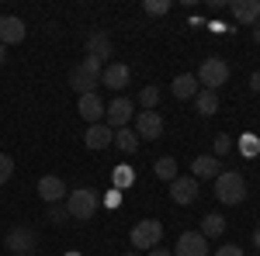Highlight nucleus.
Masks as SVG:
<instances>
[{
	"label": "nucleus",
	"mask_w": 260,
	"mask_h": 256,
	"mask_svg": "<svg viewBox=\"0 0 260 256\" xmlns=\"http://www.w3.org/2000/svg\"><path fill=\"white\" fill-rule=\"evenodd\" d=\"M101 73H104V62L83 56V62L70 73V87H73L80 97H83V94H94V87L101 83Z\"/></svg>",
	"instance_id": "obj_1"
},
{
	"label": "nucleus",
	"mask_w": 260,
	"mask_h": 256,
	"mask_svg": "<svg viewBox=\"0 0 260 256\" xmlns=\"http://www.w3.org/2000/svg\"><path fill=\"white\" fill-rule=\"evenodd\" d=\"M66 208H70V218L87 222V218H94V211L101 208V194L94 187H77V191H70V197H66Z\"/></svg>",
	"instance_id": "obj_2"
},
{
	"label": "nucleus",
	"mask_w": 260,
	"mask_h": 256,
	"mask_svg": "<svg viewBox=\"0 0 260 256\" xmlns=\"http://www.w3.org/2000/svg\"><path fill=\"white\" fill-rule=\"evenodd\" d=\"M215 197H219L222 204H243V197H246V180L243 173L236 170H225L215 177Z\"/></svg>",
	"instance_id": "obj_3"
},
{
	"label": "nucleus",
	"mask_w": 260,
	"mask_h": 256,
	"mask_svg": "<svg viewBox=\"0 0 260 256\" xmlns=\"http://www.w3.org/2000/svg\"><path fill=\"white\" fill-rule=\"evenodd\" d=\"M35 246H39V236H35L28 225H14V229L4 236V249L14 253V256H31Z\"/></svg>",
	"instance_id": "obj_4"
},
{
	"label": "nucleus",
	"mask_w": 260,
	"mask_h": 256,
	"mask_svg": "<svg viewBox=\"0 0 260 256\" xmlns=\"http://www.w3.org/2000/svg\"><path fill=\"white\" fill-rule=\"evenodd\" d=\"M229 80V66H225V59H219V56H208V59L198 66V83H205V90H215L219 94V87Z\"/></svg>",
	"instance_id": "obj_5"
},
{
	"label": "nucleus",
	"mask_w": 260,
	"mask_h": 256,
	"mask_svg": "<svg viewBox=\"0 0 260 256\" xmlns=\"http://www.w3.org/2000/svg\"><path fill=\"white\" fill-rule=\"evenodd\" d=\"M163 239V222H156V218H142L139 225L132 229V246H136V253L139 249H156Z\"/></svg>",
	"instance_id": "obj_6"
},
{
	"label": "nucleus",
	"mask_w": 260,
	"mask_h": 256,
	"mask_svg": "<svg viewBox=\"0 0 260 256\" xmlns=\"http://www.w3.org/2000/svg\"><path fill=\"white\" fill-rule=\"evenodd\" d=\"M132 100L128 97H115L108 107H104V125L111 128V132H118V128H128V121H132Z\"/></svg>",
	"instance_id": "obj_7"
},
{
	"label": "nucleus",
	"mask_w": 260,
	"mask_h": 256,
	"mask_svg": "<svg viewBox=\"0 0 260 256\" xmlns=\"http://www.w3.org/2000/svg\"><path fill=\"white\" fill-rule=\"evenodd\" d=\"M24 35H28V28L21 18L0 14V45H18V42H24Z\"/></svg>",
	"instance_id": "obj_8"
},
{
	"label": "nucleus",
	"mask_w": 260,
	"mask_h": 256,
	"mask_svg": "<svg viewBox=\"0 0 260 256\" xmlns=\"http://www.w3.org/2000/svg\"><path fill=\"white\" fill-rule=\"evenodd\" d=\"M39 197L45 201V204H62L66 197H70V191H66V184H62V177H42L39 180Z\"/></svg>",
	"instance_id": "obj_9"
},
{
	"label": "nucleus",
	"mask_w": 260,
	"mask_h": 256,
	"mask_svg": "<svg viewBox=\"0 0 260 256\" xmlns=\"http://www.w3.org/2000/svg\"><path fill=\"white\" fill-rule=\"evenodd\" d=\"M136 135L146 138V142H156L163 135V118L156 111H139V121H136Z\"/></svg>",
	"instance_id": "obj_10"
},
{
	"label": "nucleus",
	"mask_w": 260,
	"mask_h": 256,
	"mask_svg": "<svg viewBox=\"0 0 260 256\" xmlns=\"http://www.w3.org/2000/svg\"><path fill=\"white\" fill-rule=\"evenodd\" d=\"M177 256H208V239L201 232H184L177 239Z\"/></svg>",
	"instance_id": "obj_11"
},
{
	"label": "nucleus",
	"mask_w": 260,
	"mask_h": 256,
	"mask_svg": "<svg viewBox=\"0 0 260 256\" xmlns=\"http://www.w3.org/2000/svg\"><path fill=\"white\" fill-rule=\"evenodd\" d=\"M170 197H174L177 204H194V197H198V180L194 177L170 180Z\"/></svg>",
	"instance_id": "obj_12"
},
{
	"label": "nucleus",
	"mask_w": 260,
	"mask_h": 256,
	"mask_svg": "<svg viewBox=\"0 0 260 256\" xmlns=\"http://www.w3.org/2000/svg\"><path fill=\"white\" fill-rule=\"evenodd\" d=\"M128 77H132V69L125 62H108L104 73H101V83L111 87V90H121V87H128Z\"/></svg>",
	"instance_id": "obj_13"
},
{
	"label": "nucleus",
	"mask_w": 260,
	"mask_h": 256,
	"mask_svg": "<svg viewBox=\"0 0 260 256\" xmlns=\"http://www.w3.org/2000/svg\"><path fill=\"white\" fill-rule=\"evenodd\" d=\"M104 107H108V104H104L98 94H83V97L77 100V111H80V118H83V121H90V125H98V121L104 118Z\"/></svg>",
	"instance_id": "obj_14"
},
{
	"label": "nucleus",
	"mask_w": 260,
	"mask_h": 256,
	"mask_svg": "<svg viewBox=\"0 0 260 256\" xmlns=\"http://www.w3.org/2000/svg\"><path fill=\"white\" fill-rule=\"evenodd\" d=\"M111 142H115V132H111V128H108L104 121L90 125V128L83 132V145H87V149H108Z\"/></svg>",
	"instance_id": "obj_15"
},
{
	"label": "nucleus",
	"mask_w": 260,
	"mask_h": 256,
	"mask_svg": "<svg viewBox=\"0 0 260 256\" xmlns=\"http://www.w3.org/2000/svg\"><path fill=\"white\" fill-rule=\"evenodd\" d=\"M229 11L240 24H260V0H233Z\"/></svg>",
	"instance_id": "obj_16"
},
{
	"label": "nucleus",
	"mask_w": 260,
	"mask_h": 256,
	"mask_svg": "<svg viewBox=\"0 0 260 256\" xmlns=\"http://www.w3.org/2000/svg\"><path fill=\"white\" fill-rule=\"evenodd\" d=\"M219 166L222 163L215 156H194V163H191V177L194 180H215L222 173Z\"/></svg>",
	"instance_id": "obj_17"
},
{
	"label": "nucleus",
	"mask_w": 260,
	"mask_h": 256,
	"mask_svg": "<svg viewBox=\"0 0 260 256\" xmlns=\"http://www.w3.org/2000/svg\"><path fill=\"white\" fill-rule=\"evenodd\" d=\"M87 56L90 59H111V39L104 35V31H90L87 35Z\"/></svg>",
	"instance_id": "obj_18"
},
{
	"label": "nucleus",
	"mask_w": 260,
	"mask_h": 256,
	"mask_svg": "<svg viewBox=\"0 0 260 256\" xmlns=\"http://www.w3.org/2000/svg\"><path fill=\"white\" fill-rule=\"evenodd\" d=\"M170 90H174V97L187 100V97H194V94H198V83H194V77H191V73H180V77H174Z\"/></svg>",
	"instance_id": "obj_19"
},
{
	"label": "nucleus",
	"mask_w": 260,
	"mask_h": 256,
	"mask_svg": "<svg viewBox=\"0 0 260 256\" xmlns=\"http://www.w3.org/2000/svg\"><path fill=\"white\" fill-rule=\"evenodd\" d=\"M194 107H198V115L212 118V115L219 111V94H215V90H198V94H194Z\"/></svg>",
	"instance_id": "obj_20"
},
{
	"label": "nucleus",
	"mask_w": 260,
	"mask_h": 256,
	"mask_svg": "<svg viewBox=\"0 0 260 256\" xmlns=\"http://www.w3.org/2000/svg\"><path fill=\"white\" fill-rule=\"evenodd\" d=\"M225 232V218L222 215H205L201 218V236L205 239H219Z\"/></svg>",
	"instance_id": "obj_21"
},
{
	"label": "nucleus",
	"mask_w": 260,
	"mask_h": 256,
	"mask_svg": "<svg viewBox=\"0 0 260 256\" xmlns=\"http://www.w3.org/2000/svg\"><path fill=\"white\" fill-rule=\"evenodd\" d=\"M115 145H118L121 153H136V149H139L136 128H118V132H115Z\"/></svg>",
	"instance_id": "obj_22"
},
{
	"label": "nucleus",
	"mask_w": 260,
	"mask_h": 256,
	"mask_svg": "<svg viewBox=\"0 0 260 256\" xmlns=\"http://www.w3.org/2000/svg\"><path fill=\"white\" fill-rule=\"evenodd\" d=\"M153 173H156L160 180H177V159L160 156V159H156V166H153Z\"/></svg>",
	"instance_id": "obj_23"
},
{
	"label": "nucleus",
	"mask_w": 260,
	"mask_h": 256,
	"mask_svg": "<svg viewBox=\"0 0 260 256\" xmlns=\"http://www.w3.org/2000/svg\"><path fill=\"white\" fill-rule=\"evenodd\" d=\"M111 184L125 191V187H132L136 184V173H132V166H115V173H111Z\"/></svg>",
	"instance_id": "obj_24"
},
{
	"label": "nucleus",
	"mask_w": 260,
	"mask_h": 256,
	"mask_svg": "<svg viewBox=\"0 0 260 256\" xmlns=\"http://www.w3.org/2000/svg\"><path fill=\"white\" fill-rule=\"evenodd\" d=\"M45 218H49L52 225H62V222H70V208H66V201H62V204H49Z\"/></svg>",
	"instance_id": "obj_25"
},
{
	"label": "nucleus",
	"mask_w": 260,
	"mask_h": 256,
	"mask_svg": "<svg viewBox=\"0 0 260 256\" xmlns=\"http://www.w3.org/2000/svg\"><path fill=\"white\" fill-rule=\"evenodd\" d=\"M156 100H160V87H142V90H139V104L146 107V111H153Z\"/></svg>",
	"instance_id": "obj_26"
},
{
	"label": "nucleus",
	"mask_w": 260,
	"mask_h": 256,
	"mask_svg": "<svg viewBox=\"0 0 260 256\" xmlns=\"http://www.w3.org/2000/svg\"><path fill=\"white\" fill-rule=\"evenodd\" d=\"M240 153H243V156H257V153H260V142H257V135H253V132L240 135Z\"/></svg>",
	"instance_id": "obj_27"
},
{
	"label": "nucleus",
	"mask_w": 260,
	"mask_h": 256,
	"mask_svg": "<svg viewBox=\"0 0 260 256\" xmlns=\"http://www.w3.org/2000/svg\"><path fill=\"white\" fill-rule=\"evenodd\" d=\"M142 11H146V14H153V18H160V14L170 11V0H146V4H142Z\"/></svg>",
	"instance_id": "obj_28"
},
{
	"label": "nucleus",
	"mask_w": 260,
	"mask_h": 256,
	"mask_svg": "<svg viewBox=\"0 0 260 256\" xmlns=\"http://www.w3.org/2000/svg\"><path fill=\"white\" fill-rule=\"evenodd\" d=\"M233 145H236V142H233V135H215V159L219 156H225V153H233Z\"/></svg>",
	"instance_id": "obj_29"
},
{
	"label": "nucleus",
	"mask_w": 260,
	"mask_h": 256,
	"mask_svg": "<svg viewBox=\"0 0 260 256\" xmlns=\"http://www.w3.org/2000/svg\"><path fill=\"white\" fill-rule=\"evenodd\" d=\"M11 173H14V159L7 156V153H0V184H7Z\"/></svg>",
	"instance_id": "obj_30"
},
{
	"label": "nucleus",
	"mask_w": 260,
	"mask_h": 256,
	"mask_svg": "<svg viewBox=\"0 0 260 256\" xmlns=\"http://www.w3.org/2000/svg\"><path fill=\"white\" fill-rule=\"evenodd\" d=\"M101 201H104L108 208H118V204H121V191H118V187H111V191H108V194L101 197Z\"/></svg>",
	"instance_id": "obj_31"
},
{
	"label": "nucleus",
	"mask_w": 260,
	"mask_h": 256,
	"mask_svg": "<svg viewBox=\"0 0 260 256\" xmlns=\"http://www.w3.org/2000/svg\"><path fill=\"white\" fill-rule=\"evenodd\" d=\"M215 256H243V246H236V242H225L222 249H215Z\"/></svg>",
	"instance_id": "obj_32"
},
{
	"label": "nucleus",
	"mask_w": 260,
	"mask_h": 256,
	"mask_svg": "<svg viewBox=\"0 0 260 256\" xmlns=\"http://www.w3.org/2000/svg\"><path fill=\"white\" fill-rule=\"evenodd\" d=\"M250 87H253V90L260 94V69H257V73H250Z\"/></svg>",
	"instance_id": "obj_33"
},
{
	"label": "nucleus",
	"mask_w": 260,
	"mask_h": 256,
	"mask_svg": "<svg viewBox=\"0 0 260 256\" xmlns=\"http://www.w3.org/2000/svg\"><path fill=\"white\" fill-rule=\"evenodd\" d=\"M253 249H260V225L253 229Z\"/></svg>",
	"instance_id": "obj_34"
},
{
	"label": "nucleus",
	"mask_w": 260,
	"mask_h": 256,
	"mask_svg": "<svg viewBox=\"0 0 260 256\" xmlns=\"http://www.w3.org/2000/svg\"><path fill=\"white\" fill-rule=\"evenodd\" d=\"M149 256H170V253H167V249H160V246H156V249H149Z\"/></svg>",
	"instance_id": "obj_35"
},
{
	"label": "nucleus",
	"mask_w": 260,
	"mask_h": 256,
	"mask_svg": "<svg viewBox=\"0 0 260 256\" xmlns=\"http://www.w3.org/2000/svg\"><path fill=\"white\" fill-rule=\"evenodd\" d=\"M253 42L260 45V24H253Z\"/></svg>",
	"instance_id": "obj_36"
},
{
	"label": "nucleus",
	"mask_w": 260,
	"mask_h": 256,
	"mask_svg": "<svg viewBox=\"0 0 260 256\" xmlns=\"http://www.w3.org/2000/svg\"><path fill=\"white\" fill-rule=\"evenodd\" d=\"M4 59H7V49H4V45H0V66H4Z\"/></svg>",
	"instance_id": "obj_37"
},
{
	"label": "nucleus",
	"mask_w": 260,
	"mask_h": 256,
	"mask_svg": "<svg viewBox=\"0 0 260 256\" xmlns=\"http://www.w3.org/2000/svg\"><path fill=\"white\" fill-rule=\"evenodd\" d=\"M62 256H83V253H62Z\"/></svg>",
	"instance_id": "obj_38"
},
{
	"label": "nucleus",
	"mask_w": 260,
	"mask_h": 256,
	"mask_svg": "<svg viewBox=\"0 0 260 256\" xmlns=\"http://www.w3.org/2000/svg\"><path fill=\"white\" fill-rule=\"evenodd\" d=\"M121 256H142V253H121Z\"/></svg>",
	"instance_id": "obj_39"
},
{
	"label": "nucleus",
	"mask_w": 260,
	"mask_h": 256,
	"mask_svg": "<svg viewBox=\"0 0 260 256\" xmlns=\"http://www.w3.org/2000/svg\"><path fill=\"white\" fill-rule=\"evenodd\" d=\"M257 256H260V253H257Z\"/></svg>",
	"instance_id": "obj_40"
}]
</instances>
